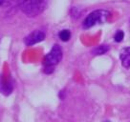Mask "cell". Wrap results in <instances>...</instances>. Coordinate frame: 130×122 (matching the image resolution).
I'll return each instance as SVG.
<instances>
[{
	"mask_svg": "<svg viewBox=\"0 0 130 122\" xmlns=\"http://www.w3.org/2000/svg\"><path fill=\"white\" fill-rule=\"evenodd\" d=\"M110 16V12L105 10H97L91 12L83 21V28L89 29L97 24H102L107 21Z\"/></svg>",
	"mask_w": 130,
	"mask_h": 122,
	"instance_id": "obj_1",
	"label": "cell"
},
{
	"mask_svg": "<svg viewBox=\"0 0 130 122\" xmlns=\"http://www.w3.org/2000/svg\"><path fill=\"white\" fill-rule=\"evenodd\" d=\"M62 58V50L58 45H54V47L51 49V51L47 53V55L44 57V65H45V72L47 70H51L53 72L54 66L59 63V61Z\"/></svg>",
	"mask_w": 130,
	"mask_h": 122,
	"instance_id": "obj_2",
	"label": "cell"
},
{
	"mask_svg": "<svg viewBox=\"0 0 130 122\" xmlns=\"http://www.w3.org/2000/svg\"><path fill=\"white\" fill-rule=\"evenodd\" d=\"M18 6L28 16H37L43 12L37 0H18Z\"/></svg>",
	"mask_w": 130,
	"mask_h": 122,
	"instance_id": "obj_3",
	"label": "cell"
},
{
	"mask_svg": "<svg viewBox=\"0 0 130 122\" xmlns=\"http://www.w3.org/2000/svg\"><path fill=\"white\" fill-rule=\"evenodd\" d=\"M45 39V33L41 31H35L31 33L25 38V44L27 46H32V45L39 43Z\"/></svg>",
	"mask_w": 130,
	"mask_h": 122,
	"instance_id": "obj_4",
	"label": "cell"
},
{
	"mask_svg": "<svg viewBox=\"0 0 130 122\" xmlns=\"http://www.w3.org/2000/svg\"><path fill=\"white\" fill-rule=\"evenodd\" d=\"M120 58L122 61V64L125 68H130V47L123 48L121 51Z\"/></svg>",
	"mask_w": 130,
	"mask_h": 122,
	"instance_id": "obj_5",
	"label": "cell"
},
{
	"mask_svg": "<svg viewBox=\"0 0 130 122\" xmlns=\"http://www.w3.org/2000/svg\"><path fill=\"white\" fill-rule=\"evenodd\" d=\"M58 35H59V38H60L62 41H68L71 38V33H70L69 30H62L60 33H58Z\"/></svg>",
	"mask_w": 130,
	"mask_h": 122,
	"instance_id": "obj_6",
	"label": "cell"
},
{
	"mask_svg": "<svg viewBox=\"0 0 130 122\" xmlns=\"http://www.w3.org/2000/svg\"><path fill=\"white\" fill-rule=\"evenodd\" d=\"M108 46H106V45H102V46H99L98 48L94 50V53L95 54H103V53H105L107 51H108Z\"/></svg>",
	"mask_w": 130,
	"mask_h": 122,
	"instance_id": "obj_7",
	"label": "cell"
},
{
	"mask_svg": "<svg viewBox=\"0 0 130 122\" xmlns=\"http://www.w3.org/2000/svg\"><path fill=\"white\" fill-rule=\"evenodd\" d=\"M123 37H124L123 32H122V31H118V32L116 33V34H115L114 38H115V41H116V42H121V41H122Z\"/></svg>",
	"mask_w": 130,
	"mask_h": 122,
	"instance_id": "obj_8",
	"label": "cell"
},
{
	"mask_svg": "<svg viewBox=\"0 0 130 122\" xmlns=\"http://www.w3.org/2000/svg\"><path fill=\"white\" fill-rule=\"evenodd\" d=\"M15 4H18V0H4V5L13 6Z\"/></svg>",
	"mask_w": 130,
	"mask_h": 122,
	"instance_id": "obj_9",
	"label": "cell"
},
{
	"mask_svg": "<svg viewBox=\"0 0 130 122\" xmlns=\"http://www.w3.org/2000/svg\"><path fill=\"white\" fill-rule=\"evenodd\" d=\"M4 5V0H0V6H3Z\"/></svg>",
	"mask_w": 130,
	"mask_h": 122,
	"instance_id": "obj_10",
	"label": "cell"
},
{
	"mask_svg": "<svg viewBox=\"0 0 130 122\" xmlns=\"http://www.w3.org/2000/svg\"><path fill=\"white\" fill-rule=\"evenodd\" d=\"M103 122H111V121H109V120H105V121H103Z\"/></svg>",
	"mask_w": 130,
	"mask_h": 122,
	"instance_id": "obj_11",
	"label": "cell"
}]
</instances>
